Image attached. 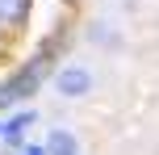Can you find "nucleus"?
Listing matches in <instances>:
<instances>
[{"mask_svg":"<svg viewBox=\"0 0 159 155\" xmlns=\"http://www.w3.org/2000/svg\"><path fill=\"white\" fill-rule=\"evenodd\" d=\"M34 13V0H0V30H21Z\"/></svg>","mask_w":159,"mask_h":155,"instance_id":"7ed1b4c3","label":"nucleus"},{"mask_svg":"<svg viewBox=\"0 0 159 155\" xmlns=\"http://www.w3.org/2000/svg\"><path fill=\"white\" fill-rule=\"evenodd\" d=\"M105 34H109V30H105V25H101V21H92V25H88V42H101V38H105Z\"/></svg>","mask_w":159,"mask_h":155,"instance_id":"20e7f679","label":"nucleus"},{"mask_svg":"<svg viewBox=\"0 0 159 155\" xmlns=\"http://www.w3.org/2000/svg\"><path fill=\"white\" fill-rule=\"evenodd\" d=\"M0 155H13V151H4V147H0Z\"/></svg>","mask_w":159,"mask_h":155,"instance_id":"0eeeda50","label":"nucleus"},{"mask_svg":"<svg viewBox=\"0 0 159 155\" xmlns=\"http://www.w3.org/2000/svg\"><path fill=\"white\" fill-rule=\"evenodd\" d=\"M0 50H4V34H0Z\"/></svg>","mask_w":159,"mask_h":155,"instance_id":"423d86ee","label":"nucleus"},{"mask_svg":"<svg viewBox=\"0 0 159 155\" xmlns=\"http://www.w3.org/2000/svg\"><path fill=\"white\" fill-rule=\"evenodd\" d=\"M42 151L46 155H80V139L67 126H55V130H46V139H42Z\"/></svg>","mask_w":159,"mask_h":155,"instance_id":"f03ea898","label":"nucleus"},{"mask_svg":"<svg viewBox=\"0 0 159 155\" xmlns=\"http://www.w3.org/2000/svg\"><path fill=\"white\" fill-rule=\"evenodd\" d=\"M67 4H75V0H67Z\"/></svg>","mask_w":159,"mask_h":155,"instance_id":"6e6552de","label":"nucleus"},{"mask_svg":"<svg viewBox=\"0 0 159 155\" xmlns=\"http://www.w3.org/2000/svg\"><path fill=\"white\" fill-rule=\"evenodd\" d=\"M17 155H46V151H42V143H25V147L17 151Z\"/></svg>","mask_w":159,"mask_h":155,"instance_id":"39448f33","label":"nucleus"},{"mask_svg":"<svg viewBox=\"0 0 159 155\" xmlns=\"http://www.w3.org/2000/svg\"><path fill=\"white\" fill-rule=\"evenodd\" d=\"M50 84H55V92L63 101H80V97H88L92 92V71H88L84 63H63V67H55V75H50Z\"/></svg>","mask_w":159,"mask_h":155,"instance_id":"f257e3e1","label":"nucleus"}]
</instances>
